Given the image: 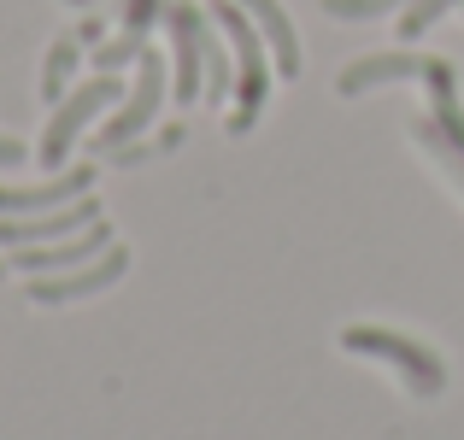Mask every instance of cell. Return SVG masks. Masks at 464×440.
<instances>
[{
    "label": "cell",
    "mask_w": 464,
    "mask_h": 440,
    "mask_svg": "<svg viewBox=\"0 0 464 440\" xmlns=\"http://www.w3.org/2000/svg\"><path fill=\"white\" fill-rule=\"evenodd\" d=\"M212 24L224 30L229 53H236V100H229V136H247L259 124L265 100H271V47L253 30V18L236 6V0H212Z\"/></svg>",
    "instance_id": "1"
},
{
    "label": "cell",
    "mask_w": 464,
    "mask_h": 440,
    "mask_svg": "<svg viewBox=\"0 0 464 440\" xmlns=\"http://www.w3.org/2000/svg\"><path fill=\"white\" fill-rule=\"evenodd\" d=\"M341 347L359 352V359L388 364V370H394V376H400V382H406L418 399H435V394L447 387V364H441V352L423 347V340H411V335H400V329L353 323V329H341Z\"/></svg>",
    "instance_id": "2"
},
{
    "label": "cell",
    "mask_w": 464,
    "mask_h": 440,
    "mask_svg": "<svg viewBox=\"0 0 464 440\" xmlns=\"http://www.w3.org/2000/svg\"><path fill=\"white\" fill-rule=\"evenodd\" d=\"M124 94H130V82H124V77H112V71H94L89 82H77V89H71L65 100L53 106V118H47L42 141H35V158H42L47 170H59V165L71 158V147L89 136V124H94L101 112H112Z\"/></svg>",
    "instance_id": "3"
},
{
    "label": "cell",
    "mask_w": 464,
    "mask_h": 440,
    "mask_svg": "<svg viewBox=\"0 0 464 440\" xmlns=\"http://www.w3.org/2000/svg\"><path fill=\"white\" fill-rule=\"evenodd\" d=\"M165 100H170V65H165V53L148 47V53L136 59V82H130V94L118 100V112L106 118V129L94 136V153H118V147L141 141Z\"/></svg>",
    "instance_id": "4"
},
{
    "label": "cell",
    "mask_w": 464,
    "mask_h": 440,
    "mask_svg": "<svg viewBox=\"0 0 464 440\" xmlns=\"http://www.w3.org/2000/svg\"><path fill=\"white\" fill-rule=\"evenodd\" d=\"M212 24V12H194L188 0L165 6V30H170V100L194 106L206 89V59H200V35Z\"/></svg>",
    "instance_id": "5"
},
{
    "label": "cell",
    "mask_w": 464,
    "mask_h": 440,
    "mask_svg": "<svg viewBox=\"0 0 464 440\" xmlns=\"http://www.w3.org/2000/svg\"><path fill=\"white\" fill-rule=\"evenodd\" d=\"M130 271V247H106L101 259L77 264V271H59V276H30V300L35 305H77V300H94V293H106L112 282H124Z\"/></svg>",
    "instance_id": "6"
},
{
    "label": "cell",
    "mask_w": 464,
    "mask_h": 440,
    "mask_svg": "<svg viewBox=\"0 0 464 440\" xmlns=\"http://www.w3.org/2000/svg\"><path fill=\"white\" fill-rule=\"evenodd\" d=\"M101 224V200L82 194V200L59 206V212H30V217H0V247L18 253V247H47V241H65L77 229Z\"/></svg>",
    "instance_id": "7"
},
{
    "label": "cell",
    "mask_w": 464,
    "mask_h": 440,
    "mask_svg": "<svg viewBox=\"0 0 464 440\" xmlns=\"http://www.w3.org/2000/svg\"><path fill=\"white\" fill-rule=\"evenodd\" d=\"M112 247V224H89V229H77V235H65V241H47V247H18L12 253V264H18L24 276H59V271H77V264H89V259H101V253Z\"/></svg>",
    "instance_id": "8"
},
{
    "label": "cell",
    "mask_w": 464,
    "mask_h": 440,
    "mask_svg": "<svg viewBox=\"0 0 464 440\" xmlns=\"http://www.w3.org/2000/svg\"><path fill=\"white\" fill-rule=\"evenodd\" d=\"M394 82H423V53H411V47H388V53L353 59V65L335 77V94H341V100H359V94L394 89Z\"/></svg>",
    "instance_id": "9"
},
{
    "label": "cell",
    "mask_w": 464,
    "mask_h": 440,
    "mask_svg": "<svg viewBox=\"0 0 464 440\" xmlns=\"http://www.w3.org/2000/svg\"><path fill=\"white\" fill-rule=\"evenodd\" d=\"M94 194V165H71L53 182H30V188H0V217H30V212H59V206Z\"/></svg>",
    "instance_id": "10"
},
{
    "label": "cell",
    "mask_w": 464,
    "mask_h": 440,
    "mask_svg": "<svg viewBox=\"0 0 464 440\" xmlns=\"http://www.w3.org/2000/svg\"><path fill=\"white\" fill-rule=\"evenodd\" d=\"M236 6L247 12V18H253V30L265 35L276 77H300V35H295V18H288V6H283V0H236Z\"/></svg>",
    "instance_id": "11"
},
{
    "label": "cell",
    "mask_w": 464,
    "mask_h": 440,
    "mask_svg": "<svg viewBox=\"0 0 464 440\" xmlns=\"http://www.w3.org/2000/svg\"><path fill=\"white\" fill-rule=\"evenodd\" d=\"M423 82H430V106H435V112H430L435 136L464 153V100H459V71L447 65V59H423Z\"/></svg>",
    "instance_id": "12"
},
{
    "label": "cell",
    "mask_w": 464,
    "mask_h": 440,
    "mask_svg": "<svg viewBox=\"0 0 464 440\" xmlns=\"http://www.w3.org/2000/svg\"><path fill=\"white\" fill-rule=\"evenodd\" d=\"M200 59H206V89H200V100L206 106H229V100H236V53H229V42H218V24H206Z\"/></svg>",
    "instance_id": "13"
},
{
    "label": "cell",
    "mask_w": 464,
    "mask_h": 440,
    "mask_svg": "<svg viewBox=\"0 0 464 440\" xmlns=\"http://www.w3.org/2000/svg\"><path fill=\"white\" fill-rule=\"evenodd\" d=\"M77 65H82V42L77 35H59V42L47 47V59H42V100H47V112L77 89Z\"/></svg>",
    "instance_id": "14"
},
{
    "label": "cell",
    "mask_w": 464,
    "mask_h": 440,
    "mask_svg": "<svg viewBox=\"0 0 464 440\" xmlns=\"http://www.w3.org/2000/svg\"><path fill=\"white\" fill-rule=\"evenodd\" d=\"M453 6H464V0H406L400 6V42H418L430 24H441Z\"/></svg>",
    "instance_id": "15"
},
{
    "label": "cell",
    "mask_w": 464,
    "mask_h": 440,
    "mask_svg": "<svg viewBox=\"0 0 464 440\" xmlns=\"http://www.w3.org/2000/svg\"><path fill=\"white\" fill-rule=\"evenodd\" d=\"M141 53H148V35H118V42H101V47H94V71H112V77H118V71H124V65H136V59Z\"/></svg>",
    "instance_id": "16"
},
{
    "label": "cell",
    "mask_w": 464,
    "mask_h": 440,
    "mask_svg": "<svg viewBox=\"0 0 464 440\" xmlns=\"http://www.w3.org/2000/svg\"><path fill=\"white\" fill-rule=\"evenodd\" d=\"M406 0H324L329 18H347V24H364V18H382V12H400Z\"/></svg>",
    "instance_id": "17"
},
{
    "label": "cell",
    "mask_w": 464,
    "mask_h": 440,
    "mask_svg": "<svg viewBox=\"0 0 464 440\" xmlns=\"http://www.w3.org/2000/svg\"><path fill=\"white\" fill-rule=\"evenodd\" d=\"M159 18H165V0H124V30L130 35H148Z\"/></svg>",
    "instance_id": "18"
},
{
    "label": "cell",
    "mask_w": 464,
    "mask_h": 440,
    "mask_svg": "<svg viewBox=\"0 0 464 440\" xmlns=\"http://www.w3.org/2000/svg\"><path fill=\"white\" fill-rule=\"evenodd\" d=\"M24 158H30V147H24L18 136H0V170H18Z\"/></svg>",
    "instance_id": "19"
},
{
    "label": "cell",
    "mask_w": 464,
    "mask_h": 440,
    "mask_svg": "<svg viewBox=\"0 0 464 440\" xmlns=\"http://www.w3.org/2000/svg\"><path fill=\"white\" fill-rule=\"evenodd\" d=\"M101 35H106V24H101V18H94V12H89V18L77 24V42H101Z\"/></svg>",
    "instance_id": "20"
},
{
    "label": "cell",
    "mask_w": 464,
    "mask_h": 440,
    "mask_svg": "<svg viewBox=\"0 0 464 440\" xmlns=\"http://www.w3.org/2000/svg\"><path fill=\"white\" fill-rule=\"evenodd\" d=\"M65 6H82V12H89V6H94V0H65Z\"/></svg>",
    "instance_id": "21"
}]
</instances>
